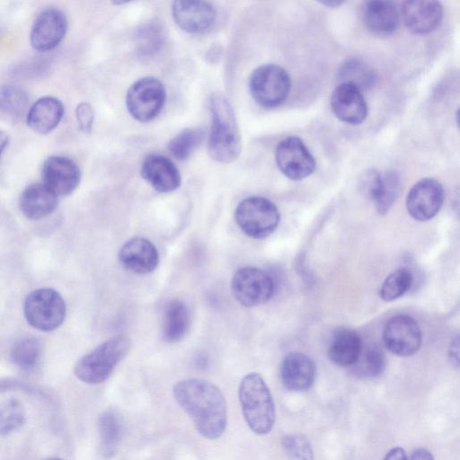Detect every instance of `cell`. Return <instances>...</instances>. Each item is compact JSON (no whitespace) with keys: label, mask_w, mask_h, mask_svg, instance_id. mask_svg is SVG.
Wrapping results in <instances>:
<instances>
[{"label":"cell","mask_w":460,"mask_h":460,"mask_svg":"<svg viewBox=\"0 0 460 460\" xmlns=\"http://www.w3.org/2000/svg\"><path fill=\"white\" fill-rule=\"evenodd\" d=\"M172 393L202 437L208 439L221 437L226 426V402L217 385L207 380L190 378L178 382Z\"/></svg>","instance_id":"obj_1"},{"label":"cell","mask_w":460,"mask_h":460,"mask_svg":"<svg viewBox=\"0 0 460 460\" xmlns=\"http://www.w3.org/2000/svg\"><path fill=\"white\" fill-rule=\"evenodd\" d=\"M211 131L208 151L212 159L220 163L234 161L241 152V136L234 110L227 99L214 93L209 100Z\"/></svg>","instance_id":"obj_2"},{"label":"cell","mask_w":460,"mask_h":460,"mask_svg":"<svg viewBox=\"0 0 460 460\" xmlns=\"http://www.w3.org/2000/svg\"><path fill=\"white\" fill-rule=\"evenodd\" d=\"M238 395L249 428L258 435L269 433L275 423V405L262 376L256 372L243 376L239 385Z\"/></svg>","instance_id":"obj_3"},{"label":"cell","mask_w":460,"mask_h":460,"mask_svg":"<svg viewBox=\"0 0 460 460\" xmlns=\"http://www.w3.org/2000/svg\"><path fill=\"white\" fill-rule=\"evenodd\" d=\"M130 340L118 335L102 342L83 356L75 364L74 372L78 379L87 384H100L112 373L118 363L127 355Z\"/></svg>","instance_id":"obj_4"},{"label":"cell","mask_w":460,"mask_h":460,"mask_svg":"<svg viewBox=\"0 0 460 460\" xmlns=\"http://www.w3.org/2000/svg\"><path fill=\"white\" fill-rule=\"evenodd\" d=\"M234 218L245 234L262 239L276 230L280 216L278 208L270 199L252 196L243 199L237 205Z\"/></svg>","instance_id":"obj_5"},{"label":"cell","mask_w":460,"mask_h":460,"mask_svg":"<svg viewBox=\"0 0 460 460\" xmlns=\"http://www.w3.org/2000/svg\"><path fill=\"white\" fill-rule=\"evenodd\" d=\"M291 89L288 73L276 64L256 67L249 78V90L254 101L264 108H275L288 98Z\"/></svg>","instance_id":"obj_6"},{"label":"cell","mask_w":460,"mask_h":460,"mask_svg":"<svg viewBox=\"0 0 460 460\" xmlns=\"http://www.w3.org/2000/svg\"><path fill=\"white\" fill-rule=\"evenodd\" d=\"M24 314L34 328L50 332L64 321L66 304L58 292L52 288H39L28 295L24 302Z\"/></svg>","instance_id":"obj_7"},{"label":"cell","mask_w":460,"mask_h":460,"mask_svg":"<svg viewBox=\"0 0 460 460\" xmlns=\"http://www.w3.org/2000/svg\"><path fill=\"white\" fill-rule=\"evenodd\" d=\"M165 89L155 77L146 76L136 81L126 94V106L130 115L140 122L155 119L165 102Z\"/></svg>","instance_id":"obj_8"},{"label":"cell","mask_w":460,"mask_h":460,"mask_svg":"<svg viewBox=\"0 0 460 460\" xmlns=\"http://www.w3.org/2000/svg\"><path fill=\"white\" fill-rule=\"evenodd\" d=\"M275 284L266 271L244 267L235 271L231 280L234 298L244 306H256L268 302L273 296Z\"/></svg>","instance_id":"obj_9"},{"label":"cell","mask_w":460,"mask_h":460,"mask_svg":"<svg viewBox=\"0 0 460 460\" xmlns=\"http://www.w3.org/2000/svg\"><path fill=\"white\" fill-rule=\"evenodd\" d=\"M275 159L279 171L288 178L299 181L315 170L314 157L297 137L290 136L281 140L276 148Z\"/></svg>","instance_id":"obj_10"},{"label":"cell","mask_w":460,"mask_h":460,"mask_svg":"<svg viewBox=\"0 0 460 460\" xmlns=\"http://www.w3.org/2000/svg\"><path fill=\"white\" fill-rule=\"evenodd\" d=\"M385 348L399 357L415 354L422 341V334L418 323L406 314L392 317L386 323L383 332Z\"/></svg>","instance_id":"obj_11"},{"label":"cell","mask_w":460,"mask_h":460,"mask_svg":"<svg viewBox=\"0 0 460 460\" xmlns=\"http://www.w3.org/2000/svg\"><path fill=\"white\" fill-rule=\"evenodd\" d=\"M444 196L443 186L438 181L433 178L421 179L407 195V211L417 221L430 220L440 210Z\"/></svg>","instance_id":"obj_12"},{"label":"cell","mask_w":460,"mask_h":460,"mask_svg":"<svg viewBox=\"0 0 460 460\" xmlns=\"http://www.w3.org/2000/svg\"><path fill=\"white\" fill-rule=\"evenodd\" d=\"M67 30V19L59 9L48 8L35 19L31 33V47L39 52L55 49L64 39Z\"/></svg>","instance_id":"obj_13"},{"label":"cell","mask_w":460,"mask_h":460,"mask_svg":"<svg viewBox=\"0 0 460 460\" xmlns=\"http://www.w3.org/2000/svg\"><path fill=\"white\" fill-rule=\"evenodd\" d=\"M44 184L57 196H66L78 186L81 172L71 158L51 155L45 159L41 168Z\"/></svg>","instance_id":"obj_14"},{"label":"cell","mask_w":460,"mask_h":460,"mask_svg":"<svg viewBox=\"0 0 460 460\" xmlns=\"http://www.w3.org/2000/svg\"><path fill=\"white\" fill-rule=\"evenodd\" d=\"M334 115L349 125L362 123L367 115V105L360 90L345 83H339L331 96Z\"/></svg>","instance_id":"obj_15"},{"label":"cell","mask_w":460,"mask_h":460,"mask_svg":"<svg viewBox=\"0 0 460 460\" xmlns=\"http://www.w3.org/2000/svg\"><path fill=\"white\" fill-rule=\"evenodd\" d=\"M402 17L411 32L427 34L440 25L443 7L438 1H406L402 6Z\"/></svg>","instance_id":"obj_16"},{"label":"cell","mask_w":460,"mask_h":460,"mask_svg":"<svg viewBox=\"0 0 460 460\" xmlns=\"http://www.w3.org/2000/svg\"><path fill=\"white\" fill-rule=\"evenodd\" d=\"M119 261L124 269L136 274H148L159 263L155 246L144 237L128 240L119 252Z\"/></svg>","instance_id":"obj_17"},{"label":"cell","mask_w":460,"mask_h":460,"mask_svg":"<svg viewBox=\"0 0 460 460\" xmlns=\"http://www.w3.org/2000/svg\"><path fill=\"white\" fill-rule=\"evenodd\" d=\"M172 12L175 23L190 33L207 30L217 16L214 6L207 1H175Z\"/></svg>","instance_id":"obj_18"},{"label":"cell","mask_w":460,"mask_h":460,"mask_svg":"<svg viewBox=\"0 0 460 460\" xmlns=\"http://www.w3.org/2000/svg\"><path fill=\"white\" fill-rule=\"evenodd\" d=\"M142 177L157 191L171 192L181 185V177L173 162L161 155H147L141 166Z\"/></svg>","instance_id":"obj_19"},{"label":"cell","mask_w":460,"mask_h":460,"mask_svg":"<svg viewBox=\"0 0 460 460\" xmlns=\"http://www.w3.org/2000/svg\"><path fill=\"white\" fill-rule=\"evenodd\" d=\"M314 361L301 352H290L284 358L280 376L284 386L294 392L308 390L315 378Z\"/></svg>","instance_id":"obj_20"},{"label":"cell","mask_w":460,"mask_h":460,"mask_svg":"<svg viewBox=\"0 0 460 460\" xmlns=\"http://www.w3.org/2000/svg\"><path fill=\"white\" fill-rule=\"evenodd\" d=\"M65 113L62 102L53 96L38 99L28 110L26 122L34 132L46 135L60 123Z\"/></svg>","instance_id":"obj_21"},{"label":"cell","mask_w":460,"mask_h":460,"mask_svg":"<svg viewBox=\"0 0 460 460\" xmlns=\"http://www.w3.org/2000/svg\"><path fill=\"white\" fill-rule=\"evenodd\" d=\"M362 20L373 33L388 35L394 32L400 23V13L391 1H367L362 8Z\"/></svg>","instance_id":"obj_22"},{"label":"cell","mask_w":460,"mask_h":460,"mask_svg":"<svg viewBox=\"0 0 460 460\" xmlns=\"http://www.w3.org/2000/svg\"><path fill=\"white\" fill-rule=\"evenodd\" d=\"M58 196L44 183H33L26 187L20 197V208L32 220L41 219L58 207Z\"/></svg>","instance_id":"obj_23"},{"label":"cell","mask_w":460,"mask_h":460,"mask_svg":"<svg viewBox=\"0 0 460 460\" xmlns=\"http://www.w3.org/2000/svg\"><path fill=\"white\" fill-rule=\"evenodd\" d=\"M362 349L359 334L349 328H339L331 338L327 355L337 366L351 367L358 358Z\"/></svg>","instance_id":"obj_24"},{"label":"cell","mask_w":460,"mask_h":460,"mask_svg":"<svg viewBox=\"0 0 460 460\" xmlns=\"http://www.w3.org/2000/svg\"><path fill=\"white\" fill-rule=\"evenodd\" d=\"M188 305L180 299L170 300L164 306L163 314V337L168 342L181 341L190 326Z\"/></svg>","instance_id":"obj_25"},{"label":"cell","mask_w":460,"mask_h":460,"mask_svg":"<svg viewBox=\"0 0 460 460\" xmlns=\"http://www.w3.org/2000/svg\"><path fill=\"white\" fill-rule=\"evenodd\" d=\"M376 80L377 76L373 68L358 58L346 60L338 71L339 83L349 84L361 92L372 88Z\"/></svg>","instance_id":"obj_26"},{"label":"cell","mask_w":460,"mask_h":460,"mask_svg":"<svg viewBox=\"0 0 460 460\" xmlns=\"http://www.w3.org/2000/svg\"><path fill=\"white\" fill-rule=\"evenodd\" d=\"M101 451L110 457L116 452L119 443L122 425L118 415L112 411H103L98 420Z\"/></svg>","instance_id":"obj_27"},{"label":"cell","mask_w":460,"mask_h":460,"mask_svg":"<svg viewBox=\"0 0 460 460\" xmlns=\"http://www.w3.org/2000/svg\"><path fill=\"white\" fill-rule=\"evenodd\" d=\"M401 186V178L394 170L381 172L379 182L373 197V203L381 215L388 212L394 203Z\"/></svg>","instance_id":"obj_28"},{"label":"cell","mask_w":460,"mask_h":460,"mask_svg":"<svg viewBox=\"0 0 460 460\" xmlns=\"http://www.w3.org/2000/svg\"><path fill=\"white\" fill-rule=\"evenodd\" d=\"M29 94L15 84L0 85V112L11 116L22 115L29 105Z\"/></svg>","instance_id":"obj_29"},{"label":"cell","mask_w":460,"mask_h":460,"mask_svg":"<svg viewBox=\"0 0 460 460\" xmlns=\"http://www.w3.org/2000/svg\"><path fill=\"white\" fill-rule=\"evenodd\" d=\"M353 373L359 377H374L380 375L385 367L383 351L376 345L361 349L358 360L351 366Z\"/></svg>","instance_id":"obj_30"},{"label":"cell","mask_w":460,"mask_h":460,"mask_svg":"<svg viewBox=\"0 0 460 460\" xmlns=\"http://www.w3.org/2000/svg\"><path fill=\"white\" fill-rule=\"evenodd\" d=\"M41 354V344L32 337L16 341L11 349L12 362L23 370L33 368L39 362Z\"/></svg>","instance_id":"obj_31"},{"label":"cell","mask_w":460,"mask_h":460,"mask_svg":"<svg viewBox=\"0 0 460 460\" xmlns=\"http://www.w3.org/2000/svg\"><path fill=\"white\" fill-rule=\"evenodd\" d=\"M203 138L202 128H184L169 142L168 149L176 159L185 160L200 145Z\"/></svg>","instance_id":"obj_32"},{"label":"cell","mask_w":460,"mask_h":460,"mask_svg":"<svg viewBox=\"0 0 460 460\" xmlns=\"http://www.w3.org/2000/svg\"><path fill=\"white\" fill-rule=\"evenodd\" d=\"M413 277L411 272L405 269H398L386 277L383 282L379 296L386 302L394 301L403 296L411 288Z\"/></svg>","instance_id":"obj_33"},{"label":"cell","mask_w":460,"mask_h":460,"mask_svg":"<svg viewBox=\"0 0 460 460\" xmlns=\"http://www.w3.org/2000/svg\"><path fill=\"white\" fill-rule=\"evenodd\" d=\"M25 420V411L22 402L9 398L0 403V435H7L17 429Z\"/></svg>","instance_id":"obj_34"},{"label":"cell","mask_w":460,"mask_h":460,"mask_svg":"<svg viewBox=\"0 0 460 460\" xmlns=\"http://www.w3.org/2000/svg\"><path fill=\"white\" fill-rule=\"evenodd\" d=\"M163 30L158 22L151 21L138 29L137 39L139 51L151 55L157 51L163 42Z\"/></svg>","instance_id":"obj_35"},{"label":"cell","mask_w":460,"mask_h":460,"mask_svg":"<svg viewBox=\"0 0 460 460\" xmlns=\"http://www.w3.org/2000/svg\"><path fill=\"white\" fill-rule=\"evenodd\" d=\"M281 445L288 460H314L311 443L302 434L284 436Z\"/></svg>","instance_id":"obj_36"},{"label":"cell","mask_w":460,"mask_h":460,"mask_svg":"<svg viewBox=\"0 0 460 460\" xmlns=\"http://www.w3.org/2000/svg\"><path fill=\"white\" fill-rule=\"evenodd\" d=\"M381 172L376 169H367L359 177L358 190L361 195L372 201L379 182Z\"/></svg>","instance_id":"obj_37"},{"label":"cell","mask_w":460,"mask_h":460,"mask_svg":"<svg viewBox=\"0 0 460 460\" xmlns=\"http://www.w3.org/2000/svg\"><path fill=\"white\" fill-rule=\"evenodd\" d=\"M75 113L80 130L89 133L92 130L94 119L93 107L87 102H81L76 106Z\"/></svg>","instance_id":"obj_38"},{"label":"cell","mask_w":460,"mask_h":460,"mask_svg":"<svg viewBox=\"0 0 460 460\" xmlns=\"http://www.w3.org/2000/svg\"><path fill=\"white\" fill-rule=\"evenodd\" d=\"M448 358H449L451 364L454 367H458V366H459V340H458V337H456L451 342V345L448 349Z\"/></svg>","instance_id":"obj_39"},{"label":"cell","mask_w":460,"mask_h":460,"mask_svg":"<svg viewBox=\"0 0 460 460\" xmlns=\"http://www.w3.org/2000/svg\"><path fill=\"white\" fill-rule=\"evenodd\" d=\"M408 460H434L432 453L424 447L415 449Z\"/></svg>","instance_id":"obj_40"},{"label":"cell","mask_w":460,"mask_h":460,"mask_svg":"<svg viewBox=\"0 0 460 460\" xmlns=\"http://www.w3.org/2000/svg\"><path fill=\"white\" fill-rule=\"evenodd\" d=\"M384 460H408L405 451L396 447L392 448L385 456Z\"/></svg>","instance_id":"obj_41"},{"label":"cell","mask_w":460,"mask_h":460,"mask_svg":"<svg viewBox=\"0 0 460 460\" xmlns=\"http://www.w3.org/2000/svg\"><path fill=\"white\" fill-rule=\"evenodd\" d=\"M9 142V136L8 134L0 129V157L2 154L4 153V149L6 148Z\"/></svg>","instance_id":"obj_42"},{"label":"cell","mask_w":460,"mask_h":460,"mask_svg":"<svg viewBox=\"0 0 460 460\" xmlns=\"http://www.w3.org/2000/svg\"><path fill=\"white\" fill-rule=\"evenodd\" d=\"M323 4H325V5H328V6H336V5H340L342 3L341 2H323L322 3Z\"/></svg>","instance_id":"obj_43"},{"label":"cell","mask_w":460,"mask_h":460,"mask_svg":"<svg viewBox=\"0 0 460 460\" xmlns=\"http://www.w3.org/2000/svg\"><path fill=\"white\" fill-rule=\"evenodd\" d=\"M47 460H63V459H60V458H49V459H47Z\"/></svg>","instance_id":"obj_44"}]
</instances>
